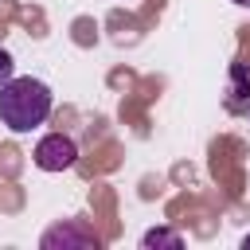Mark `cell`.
I'll use <instances>...</instances> for the list:
<instances>
[{"label":"cell","instance_id":"6","mask_svg":"<svg viewBox=\"0 0 250 250\" xmlns=\"http://www.w3.org/2000/svg\"><path fill=\"white\" fill-rule=\"evenodd\" d=\"M12 78H16V62H12V55L0 47V86H4V82H12Z\"/></svg>","mask_w":250,"mask_h":250},{"label":"cell","instance_id":"2","mask_svg":"<svg viewBox=\"0 0 250 250\" xmlns=\"http://www.w3.org/2000/svg\"><path fill=\"white\" fill-rule=\"evenodd\" d=\"M78 164V145H74V137H66V133H47L39 145H35V168H43V172H66V168H74Z\"/></svg>","mask_w":250,"mask_h":250},{"label":"cell","instance_id":"7","mask_svg":"<svg viewBox=\"0 0 250 250\" xmlns=\"http://www.w3.org/2000/svg\"><path fill=\"white\" fill-rule=\"evenodd\" d=\"M234 4H238V8H250V0H234Z\"/></svg>","mask_w":250,"mask_h":250},{"label":"cell","instance_id":"3","mask_svg":"<svg viewBox=\"0 0 250 250\" xmlns=\"http://www.w3.org/2000/svg\"><path fill=\"white\" fill-rule=\"evenodd\" d=\"M43 250H55V246H98V234L94 230H86L82 223H59V227H51L43 238Z\"/></svg>","mask_w":250,"mask_h":250},{"label":"cell","instance_id":"5","mask_svg":"<svg viewBox=\"0 0 250 250\" xmlns=\"http://www.w3.org/2000/svg\"><path fill=\"white\" fill-rule=\"evenodd\" d=\"M141 246H145V250H156V246H168V250H180V246H184V238H180L176 230H168V227H156V230H148V234L141 238Z\"/></svg>","mask_w":250,"mask_h":250},{"label":"cell","instance_id":"4","mask_svg":"<svg viewBox=\"0 0 250 250\" xmlns=\"http://www.w3.org/2000/svg\"><path fill=\"white\" fill-rule=\"evenodd\" d=\"M227 105H230L234 113H246V117H250V66H246V62H238V66L230 70V94H227Z\"/></svg>","mask_w":250,"mask_h":250},{"label":"cell","instance_id":"1","mask_svg":"<svg viewBox=\"0 0 250 250\" xmlns=\"http://www.w3.org/2000/svg\"><path fill=\"white\" fill-rule=\"evenodd\" d=\"M51 86L39 78H12L0 86V125H8L12 133H31L51 117Z\"/></svg>","mask_w":250,"mask_h":250},{"label":"cell","instance_id":"8","mask_svg":"<svg viewBox=\"0 0 250 250\" xmlns=\"http://www.w3.org/2000/svg\"><path fill=\"white\" fill-rule=\"evenodd\" d=\"M242 246H246V250H250V234H246V238H242Z\"/></svg>","mask_w":250,"mask_h":250}]
</instances>
